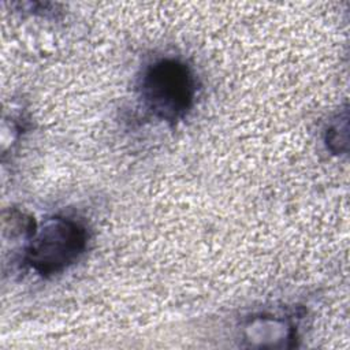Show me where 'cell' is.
I'll return each mask as SVG.
<instances>
[{"instance_id": "3", "label": "cell", "mask_w": 350, "mask_h": 350, "mask_svg": "<svg viewBox=\"0 0 350 350\" xmlns=\"http://www.w3.org/2000/svg\"><path fill=\"white\" fill-rule=\"evenodd\" d=\"M242 338L249 347H294L298 339L297 324L293 317L261 313L243 323Z\"/></svg>"}, {"instance_id": "4", "label": "cell", "mask_w": 350, "mask_h": 350, "mask_svg": "<svg viewBox=\"0 0 350 350\" xmlns=\"http://www.w3.org/2000/svg\"><path fill=\"white\" fill-rule=\"evenodd\" d=\"M325 145L334 154L347 152V109L338 113L327 126L325 130Z\"/></svg>"}, {"instance_id": "2", "label": "cell", "mask_w": 350, "mask_h": 350, "mask_svg": "<svg viewBox=\"0 0 350 350\" xmlns=\"http://www.w3.org/2000/svg\"><path fill=\"white\" fill-rule=\"evenodd\" d=\"M88 226L75 216L53 215L37 226L25 242L22 264L48 279L66 272L88 250Z\"/></svg>"}, {"instance_id": "1", "label": "cell", "mask_w": 350, "mask_h": 350, "mask_svg": "<svg viewBox=\"0 0 350 350\" xmlns=\"http://www.w3.org/2000/svg\"><path fill=\"white\" fill-rule=\"evenodd\" d=\"M135 89L142 107L154 119L175 126L194 108L198 83L183 59L165 55L144 66Z\"/></svg>"}]
</instances>
